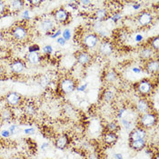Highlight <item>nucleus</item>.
Segmentation results:
<instances>
[{
	"instance_id": "f704fd0d",
	"label": "nucleus",
	"mask_w": 159,
	"mask_h": 159,
	"mask_svg": "<svg viewBox=\"0 0 159 159\" xmlns=\"http://www.w3.org/2000/svg\"><path fill=\"white\" fill-rule=\"evenodd\" d=\"M88 88V83L87 82H82L80 84H77L75 91H77L78 93H85Z\"/></svg>"
},
{
	"instance_id": "6e6d98bb",
	"label": "nucleus",
	"mask_w": 159,
	"mask_h": 159,
	"mask_svg": "<svg viewBox=\"0 0 159 159\" xmlns=\"http://www.w3.org/2000/svg\"><path fill=\"white\" fill-rule=\"evenodd\" d=\"M152 159H159V153H158V152H157V153L153 154Z\"/></svg>"
},
{
	"instance_id": "f3484780",
	"label": "nucleus",
	"mask_w": 159,
	"mask_h": 159,
	"mask_svg": "<svg viewBox=\"0 0 159 159\" xmlns=\"http://www.w3.org/2000/svg\"><path fill=\"white\" fill-rule=\"evenodd\" d=\"M70 144V138L66 134H62L58 135L55 140V147L58 150H65L66 149Z\"/></svg>"
},
{
	"instance_id": "b1692460",
	"label": "nucleus",
	"mask_w": 159,
	"mask_h": 159,
	"mask_svg": "<svg viewBox=\"0 0 159 159\" xmlns=\"http://www.w3.org/2000/svg\"><path fill=\"white\" fill-rule=\"evenodd\" d=\"M23 110L25 114L28 116H33L37 114V107L36 103H34L33 101H27L25 102L23 106Z\"/></svg>"
},
{
	"instance_id": "cd10ccee",
	"label": "nucleus",
	"mask_w": 159,
	"mask_h": 159,
	"mask_svg": "<svg viewBox=\"0 0 159 159\" xmlns=\"http://www.w3.org/2000/svg\"><path fill=\"white\" fill-rule=\"evenodd\" d=\"M106 130L108 131V132H118L120 130V125H119V123L117 120H113L110 122L107 123L106 125Z\"/></svg>"
},
{
	"instance_id": "bb28decb",
	"label": "nucleus",
	"mask_w": 159,
	"mask_h": 159,
	"mask_svg": "<svg viewBox=\"0 0 159 159\" xmlns=\"http://www.w3.org/2000/svg\"><path fill=\"white\" fill-rule=\"evenodd\" d=\"M121 125H122L123 127H124L127 132H131V131L135 128V126H136L135 122H134L133 120L129 119V118L126 117V116H125L124 118L121 119Z\"/></svg>"
},
{
	"instance_id": "79ce46f5",
	"label": "nucleus",
	"mask_w": 159,
	"mask_h": 159,
	"mask_svg": "<svg viewBox=\"0 0 159 159\" xmlns=\"http://www.w3.org/2000/svg\"><path fill=\"white\" fill-rule=\"evenodd\" d=\"M125 115H126V109L125 107H120V108H118L117 111H116V118L117 119H120L121 120L125 116H126Z\"/></svg>"
},
{
	"instance_id": "ea45409f",
	"label": "nucleus",
	"mask_w": 159,
	"mask_h": 159,
	"mask_svg": "<svg viewBox=\"0 0 159 159\" xmlns=\"http://www.w3.org/2000/svg\"><path fill=\"white\" fill-rule=\"evenodd\" d=\"M20 16H21V18L22 20L24 21H27L30 19V10L28 8H25V9H23L21 12H20Z\"/></svg>"
},
{
	"instance_id": "09e8293b",
	"label": "nucleus",
	"mask_w": 159,
	"mask_h": 159,
	"mask_svg": "<svg viewBox=\"0 0 159 159\" xmlns=\"http://www.w3.org/2000/svg\"><path fill=\"white\" fill-rule=\"evenodd\" d=\"M24 133L26 135H32L36 133V130L34 127H27V128H25Z\"/></svg>"
},
{
	"instance_id": "603ef678",
	"label": "nucleus",
	"mask_w": 159,
	"mask_h": 159,
	"mask_svg": "<svg viewBox=\"0 0 159 159\" xmlns=\"http://www.w3.org/2000/svg\"><path fill=\"white\" fill-rule=\"evenodd\" d=\"M88 159H99L96 153H90L88 155Z\"/></svg>"
},
{
	"instance_id": "7ed1b4c3",
	"label": "nucleus",
	"mask_w": 159,
	"mask_h": 159,
	"mask_svg": "<svg viewBox=\"0 0 159 159\" xmlns=\"http://www.w3.org/2000/svg\"><path fill=\"white\" fill-rule=\"evenodd\" d=\"M10 35L15 41L19 42V43L25 42L29 37L27 27L22 23L13 25L11 27V30H10Z\"/></svg>"
},
{
	"instance_id": "aec40b11",
	"label": "nucleus",
	"mask_w": 159,
	"mask_h": 159,
	"mask_svg": "<svg viewBox=\"0 0 159 159\" xmlns=\"http://www.w3.org/2000/svg\"><path fill=\"white\" fill-rule=\"evenodd\" d=\"M55 25H56V24H55L54 19H52V18H44V19H42L40 21L39 27L43 32H45L46 34H48V33L55 30Z\"/></svg>"
},
{
	"instance_id": "2f4dec72",
	"label": "nucleus",
	"mask_w": 159,
	"mask_h": 159,
	"mask_svg": "<svg viewBox=\"0 0 159 159\" xmlns=\"http://www.w3.org/2000/svg\"><path fill=\"white\" fill-rule=\"evenodd\" d=\"M61 37H63L66 42L70 41V40L72 39V37H73L72 30H71V29H69V28H65V29H63V30H62Z\"/></svg>"
},
{
	"instance_id": "f257e3e1",
	"label": "nucleus",
	"mask_w": 159,
	"mask_h": 159,
	"mask_svg": "<svg viewBox=\"0 0 159 159\" xmlns=\"http://www.w3.org/2000/svg\"><path fill=\"white\" fill-rule=\"evenodd\" d=\"M157 115L154 111L148 112L146 114L140 115L137 118V124L138 126L144 128V129H151L154 128L157 125Z\"/></svg>"
},
{
	"instance_id": "4d7b16f0",
	"label": "nucleus",
	"mask_w": 159,
	"mask_h": 159,
	"mask_svg": "<svg viewBox=\"0 0 159 159\" xmlns=\"http://www.w3.org/2000/svg\"><path fill=\"white\" fill-rule=\"evenodd\" d=\"M10 159H24L23 157H11Z\"/></svg>"
},
{
	"instance_id": "8fccbe9b",
	"label": "nucleus",
	"mask_w": 159,
	"mask_h": 159,
	"mask_svg": "<svg viewBox=\"0 0 159 159\" xmlns=\"http://www.w3.org/2000/svg\"><path fill=\"white\" fill-rule=\"evenodd\" d=\"M141 7H142V5H141V3H138V2H136V3H134L133 5H132V9L134 10V11H139L140 9H141Z\"/></svg>"
},
{
	"instance_id": "39448f33",
	"label": "nucleus",
	"mask_w": 159,
	"mask_h": 159,
	"mask_svg": "<svg viewBox=\"0 0 159 159\" xmlns=\"http://www.w3.org/2000/svg\"><path fill=\"white\" fill-rule=\"evenodd\" d=\"M77 82L73 77H64L58 83V88L64 95H70L75 91Z\"/></svg>"
},
{
	"instance_id": "5701e85b",
	"label": "nucleus",
	"mask_w": 159,
	"mask_h": 159,
	"mask_svg": "<svg viewBox=\"0 0 159 159\" xmlns=\"http://www.w3.org/2000/svg\"><path fill=\"white\" fill-rule=\"evenodd\" d=\"M116 98V93L112 88H105L101 93V100L104 103H112Z\"/></svg>"
},
{
	"instance_id": "c756f323",
	"label": "nucleus",
	"mask_w": 159,
	"mask_h": 159,
	"mask_svg": "<svg viewBox=\"0 0 159 159\" xmlns=\"http://www.w3.org/2000/svg\"><path fill=\"white\" fill-rule=\"evenodd\" d=\"M148 46L151 48L153 49L155 52H158V49H159V38L157 36H156V37H152L150 40H149V42H148Z\"/></svg>"
},
{
	"instance_id": "4468645a",
	"label": "nucleus",
	"mask_w": 159,
	"mask_h": 159,
	"mask_svg": "<svg viewBox=\"0 0 159 159\" xmlns=\"http://www.w3.org/2000/svg\"><path fill=\"white\" fill-rule=\"evenodd\" d=\"M118 79H119V75L113 68H108L104 72L103 80L107 85H109V86L114 85Z\"/></svg>"
},
{
	"instance_id": "473e14b6",
	"label": "nucleus",
	"mask_w": 159,
	"mask_h": 159,
	"mask_svg": "<svg viewBox=\"0 0 159 159\" xmlns=\"http://www.w3.org/2000/svg\"><path fill=\"white\" fill-rule=\"evenodd\" d=\"M123 16L121 15V13L119 12H115L114 14H112L111 16H109L107 20H110L111 22H113L114 24L118 23L120 20H122Z\"/></svg>"
},
{
	"instance_id": "de8ad7c7",
	"label": "nucleus",
	"mask_w": 159,
	"mask_h": 159,
	"mask_svg": "<svg viewBox=\"0 0 159 159\" xmlns=\"http://www.w3.org/2000/svg\"><path fill=\"white\" fill-rule=\"evenodd\" d=\"M57 40V44L59 46V47H61V48H64V47H66V44H67V42L62 37H59L58 38H57L56 39Z\"/></svg>"
},
{
	"instance_id": "a878e982",
	"label": "nucleus",
	"mask_w": 159,
	"mask_h": 159,
	"mask_svg": "<svg viewBox=\"0 0 159 159\" xmlns=\"http://www.w3.org/2000/svg\"><path fill=\"white\" fill-rule=\"evenodd\" d=\"M129 147L135 151H141L147 147V140H134L129 141Z\"/></svg>"
},
{
	"instance_id": "c9c22d12",
	"label": "nucleus",
	"mask_w": 159,
	"mask_h": 159,
	"mask_svg": "<svg viewBox=\"0 0 159 159\" xmlns=\"http://www.w3.org/2000/svg\"><path fill=\"white\" fill-rule=\"evenodd\" d=\"M43 54L46 56H51L54 53V48L51 45H46L43 47V48L41 49Z\"/></svg>"
},
{
	"instance_id": "423d86ee",
	"label": "nucleus",
	"mask_w": 159,
	"mask_h": 159,
	"mask_svg": "<svg viewBox=\"0 0 159 159\" xmlns=\"http://www.w3.org/2000/svg\"><path fill=\"white\" fill-rule=\"evenodd\" d=\"M54 21L60 25H66L70 22L71 14L66 7H59L53 13Z\"/></svg>"
},
{
	"instance_id": "58836bf2",
	"label": "nucleus",
	"mask_w": 159,
	"mask_h": 159,
	"mask_svg": "<svg viewBox=\"0 0 159 159\" xmlns=\"http://www.w3.org/2000/svg\"><path fill=\"white\" fill-rule=\"evenodd\" d=\"M78 7L81 6V7L83 8H89L92 7V1L90 0H81V1H77Z\"/></svg>"
},
{
	"instance_id": "a18cd8bd",
	"label": "nucleus",
	"mask_w": 159,
	"mask_h": 159,
	"mask_svg": "<svg viewBox=\"0 0 159 159\" xmlns=\"http://www.w3.org/2000/svg\"><path fill=\"white\" fill-rule=\"evenodd\" d=\"M25 3L30 5L31 7H39L40 5L43 3V1H41V0H29V1H26Z\"/></svg>"
},
{
	"instance_id": "37998d69",
	"label": "nucleus",
	"mask_w": 159,
	"mask_h": 159,
	"mask_svg": "<svg viewBox=\"0 0 159 159\" xmlns=\"http://www.w3.org/2000/svg\"><path fill=\"white\" fill-rule=\"evenodd\" d=\"M133 39H134V41H135L136 44H141V43H143V42H144L145 37H144V36H143L141 33H136V34L134 35Z\"/></svg>"
},
{
	"instance_id": "e433bc0d",
	"label": "nucleus",
	"mask_w": 159,
	"mask_h": 159,
	"mask_svg": "<svg viewBox=\"0 0 159 159\" xmlns=\"http://www.w3.org/2000/svg\"><path fill=\"white\" fill-rule=\"evenodd\" d=\"M48 36L50 38H52V39H57V38H58L59 37H61L62 35V30L61 29H55L54 31H52V32H50L48 34H47Z\"/></svg>"
},
{
	"instance_id": "6ab92c4d",
	"label": "nucleus",
	"mask_w": 159,
	"mask_h": 159,
	"mask_svg": "<svg viewBox=\"0 0 159 159\" xmlns=\"http://www.w3.org/2000/svg\"><path fill=\"white\" fill-rule=\"evenodd\" d=\"M25 1H22V0L10 1L9 4L7 5L8 12L12 13V14L20 13L25 8Z\"/></svg>"
},
{
	"instance_id": "6e6552de",
	"label": "nucleus",
	"mask_w": 159,
	"mask_h": 159,
	"mask_svg": "<svg viewBox=\"0 0 159 159\" xmlns=\"http://www.w3.org/2000/svg\"><path fill=\"white\" fill-rule=\"evenodd\" d=\"M5 102L7 105V107L11 108H15V107H20L24 103V99L18 92L12 91V92H9L5 97Z\"/></svg>"
},
{
	"instance_id": "412c9836",
	"label": "nucleus",
	"mask_w": 159,
	"mask_h": 159,
	"mask_svg": "<svg viewBox=\"0 0 159 159\" xmlns=\"http://www.w3.org/2000/svg\"><path fill=\"white\" fill-rule=\"evenodd\" d=\"M109 16L110 15L107 11V9L105 8V7H98L94 12L95 20H98V21H100V22H103V23L105 21H107Z\"/></svg>"
},
{
	"instance_id": "72a5a7b5",
	"label": "nucleus",
	"mask_w": 159,
	"mask_h": 159,
	"mask_svg": "<svg viewBox=\"0 0 159 159\" xmlns=\"http://www.w3.org/2000/svg\"><path fill=\"white\" fill-rule=\"evenodd\" d=\"M7 129L9 130V132L11 134V136L12 135H17L20 132V128H19V126L16 124H10Z\"/></svg>"
},
{
	"instance_id": "393cba45",
	"label": "nucleus",
	"mask_w": 159,
	"mask_h": 159,
	"mask_svg": "<svg viewBox=\"0 0 159 159\" xmlns=\"http://www.w3.org/2000/svg\"><path fill=\"white\" fill-rule=\"evenodd\" d=\"M25 59L31 65H38L42 61V56L40 55V52H36V53H27L25 56Z\"/></svg>"
},
{
	"instance_id": "9d476101",
	"label": "nucleus",
	"mask_w": 159,
	"mask_h": 159,
	"mask_svg": "<svg viewBox=\"0 0 159 159\" xmlns=\"http://www.w3.org/2000/svg\"><path fill=\"white\" fill-rule=\"evenodd\" d=\"M135 112L140 116L143 114H146L148 112H151L152 110V106L150 101L147 98H140L136 100L135 104Z\"/></svg>"
},
{
	"instance_id": "ddd939ff",
	"label": "nucleus",
	"mask_w": 159,
	"mask_h": 159,
	"mask_svg": "<svg viewBox=\"0 0 159 159\" xmlns=\"http://www.w3.org/2000/svg\"><path fill=\"white\" fill-rule=\"evenodd\" d=\"M128 137H129V141L147 140V130L140 127V126H135L131 132H129V136Z\"/></svg>"
},
{
	"instance_id": "a19ab883",
	"label": "nucleus",
	"mask_w": 159,
	"mask_h": 159,
	"mask_svg": "<svg viewBox=\"0 0 159 159\" xmlns=\"http://www.w3.org/2000/svg\"><path fill=\"white\" fill-rule=\"evenodd\" d=\"M8 12V7L6 2L0 1V16H4Z\"/></svg>"
},
{
	"instance_id": "49530a36",
	"label": "nucleus",
	"mask_w": 159,
	"mask_h": 159,
	"mask_svg": "<svg viewBox=\"0 0 159 159\" xmlns=\"http://www.w3.org/2000/svg\"><path fill=\"white\" fill-rule=\"evenodd\" d=\"M0 136L2 138H9L11 136V134L8 129H2L0 131Z\"/></svg>"
},
{
	"instance_id": "a211bd4d",
	"label": "nucleus",
	"mask_w": 159,
	"mask_h": 159,
	"mask_svg": "<svg viewBox=\"0 0 159 159\" xmlns=\"http://www.w3.org/2000/svg\"><path fill=\"white\" fill-rule=\"evenodd\" d=\"M15 118V114L11 107H6L0 110V120L4 123L12 122Z\"/></svg>"
},
{
	"instance_id": "5fc2aeb1",
	"label": "nucleus",
	"mask_w": 159,
	"mask_h": 159,
	"mask_svg": "<svg viewBox=\"0 0 159 159\" xmlns=\"http://www.w3.org/2000/svg\"><path fill=\"white\" fill-rule=\"evenodd\" d=\"M4 38H5V34H4V32L2 30H0V43L3 42Z\"/></svg>"
},
{
	"instance_id": "3c124183",
	"label": "nucleus",
	"mask_w": 159,
	"mask_h": 159,
	"mask_svg": "<svg viewBox=\"0 0 159 159\" xmlns=\"http://www.w3.org/2000/svg\"><path fill=\"white\" fill-rule=\"evenodd\" d=\"M49 147H50V145H49V143L48 142H46V143H43L42 144V146H41V149L44 151V152H46L48 149Z\"/></svg>"
},
{
	"instance_id": "7c9ffc66",
	"label": "nucleus",
	"mask_w": 159,
	"mask_h": 159,
	"mask_svg": "<svg viewBox=\"0 0 159 159\" xmlns=\"http://www.w3.org/2000/svg\"><path fill=\"white\" fill-rule=\"evenodd\" d=\"M52 80L50 79V77L48 75H42L40 78H39V85L42 88L46 89V88H48L49 84Z\"/></svg>"
},
{
	"instance_id": "0eeeda50",
	"label": "nucleus",
	"mask_w": 159,
	"mask_h": 159,
	"mask_svg": "<svg viewBox=\"0 0 159 159\" xmlns=\"http://www.w3.org/2000/svg\"><path fill=\"white\" fill-rule=\"evenodd\" d=\"M115 47L113 42L109 39H103L100 41L98 47V52L99 56L103 57H108L114 53Z\"/></svg>"
},
{
	"instance_id": "4c0bfd02",
	"label": "nucleus",
	"mask_w": 159,
	"mask_h": 159,
	"mask_svg": "<svg viewBox=\"0 0 159 159\" xmlns=\"http://www.w3.org/2000/svg\"><path fill=\"white\" fill-rule=\"evenodd\" d=\"M130 71H131V73L132 74L138 75L143 74V72H144V68L141 67L140 66H131Z\"/></svg>"
},
{
	"instance_id": "20e7f679",
	"label": "nucleus",
	"mask_w": 159,
	"mask_h": 159,
	"mask_svg": "<svg viewBox=\"0 0 159 159\" xmlns=\"http://www.w3.org/2000/svg\"><path fill=\"white\" fill-rule=\"evenodd\" d=\"M101 39L99 38L98 35L94 32H88L86 33L81 40V44L85 50H93V49L98 48V45L100 43Z\"/></svg>"
},
{
	"instance_id": "f8f14e48",
	"label": "nucleus",
	"mask_w": 159,
	"mask_h": 159,
	"mask_svg": "<svg viewBox=\"0 0 159 159\" xmlns=\"http://www.w3.org/2000/svg\"><path fill=\"white\" fill-rule=\"evenodd\" d=\"M9 67H10V71L13 74L20 75L25 70L26 62L25 61L24 59H21V58H16L10 63Z\"/></svg>"
},
{
	"instance_id": "f03ea898",
	"label": "nucleus",
	"mask_w": 159,
	"mask_h": 159,
	"mask_svg": "<svg viewBox=\"0 0 159 159\" xmlns=\"http://www.w3.org/2000/svg\"><path fill=\"white\" fill-rule=\"evenodd\" d=\"M136 93L141 98H148L154 92V84L148 78H143L135 85Z\"/></svg>"
},
{
	"instance_id": "4be33fe9",
	"label": "nucleus",
	"mask_w": 159,
	"mask_h": 159,
	"mask_svg": "<svg viewBox=\"0 0 159 159\" xmlns=\"http://www.w3.org/2000/svg\"><path fill=\"white\" fill-rule=\"evenodd\" d=\"M118 140V135L115 132H108L106 131V133L103 135V142L107 146H113L115 145Z\"/></svg>"
},
{
	"instance_id": "2eb2a0df",
	"label": "nucleus",
	"mask_w": 159,
	"mask_h": 159,
	"mask_svg": "<svg viewBox=\"0 0 159 159\" xmlns=\"http://www.w3.org/2000/svg\"><path fill=\"white\" fill-rule=\"evenodd\" d=\"M156 53L157 52H155L148 45H144L139 50V57L141 58V60H143L144 62H147L148 60H150V59L156 58L155 57Z\"/></svg>"
},
{
	"instance_id": "1a4fd4ad",
	"label": "nucleus",
	"mask_w": 159,
	"mask_h": 159,
	"mask_svg": "<svg viewBox=\"0 0 159 159\" xmlns=\"http://www.w3.org/2000/svg\"><path fill=\"white\" fill-rule=\"evenodd\" d=\"M136 23L141 27H148L154 23V15L149 11H142L136 16Z\"/></svg>"
},
{
	"instance_id": "c85d7f7f",
	"label": "nucleus",
	"mask_w": 159,
	"mask_h": 159,
	"mask_svg": "<svg viewBox=\"0 0 159 159\" xmlns=\"http://www.w3.org/2000/svg\"><path fill=\"white\" fill-rule=\"evenodd\" d=\"M117 37H118V39L121 41V42H126L129 38H130V34H129V32L126 30V29H125V28H122V29H120L119 31H118V33H117Z\"/></svg>"
},
{
	"instance_id": "864d4df0",
	"label": "nucleus",
	"mask_w": 159,
	"mask_h": 159,
	"mask_svg": "<svg viewBox=\"0 0 159 159\" xmlns=\"http://www.w3.org/2000/svg\"><path fill=\"white\" fill-rule=\"evenodd\" d=\"M114 159H124V157H123L122 154H120V153H116L114 155Z\"/></svg>"
},
{
	"instance_id": "9b49d317",
	"label": "nucleus",
	"mask_w": 159,
	"mask_h": 159,
	"mask_svg": "<svg viewBox=\"0 0 159 159\" xmlns=\"http://www.w3.org/2000/svg\"><path fill=\"white\" fill-rule=\"evenodd\" d=\"M75 58L78 65L84 67L89 66L93 61V56L90 54L89 51H86V50H81V51L76 52Z\"/></svg>"
},
{
	"instance_id": "c03bdc74",
	"label": "nucleus",
	"mask_w": 159,
	"mask_h": 159,
	"mask_svg": "<svg viewBox=\"0 0 159 159\" xmlns=\"http://www.w3.org/2000/svg\"><path fill=\"white\" fill-rule=\"evenodd\" d=\"M41 48L37 44H32L28 47V53H36V52H40Z\"/></svg>"
},
{
	"instance_id": "dca6fc26",
	"label": "nucleus",
	"mask_w": 159,
	"mask_h": 159,
	"mask_svg": "<svg viewBox=\"0 0 159 159\" xmlns=\"http://www.w3.org/2000/svg\"><path fill=\"white\" fill-rule=\"evenodd\" d=\"M144 71L150 75H157L159 71V62L157 58H153L145 62Z\"/></svg>"
}]
</instances>
